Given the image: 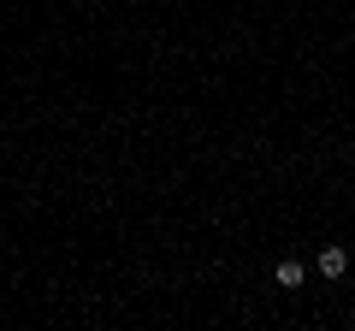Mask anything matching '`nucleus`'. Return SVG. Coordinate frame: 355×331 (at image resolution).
I'll return each mask as SVG.
<instances>
[{
    "label": "nucleus",
    "mask_w": 355,
    "mask_h": 331,
    "mask_svg": "<svg viewBox=\"0 0 355 331\" xmlns=\"http://www.w3.org/2000/svg\"><path fill=\"white\" fill-rule=\"evenodd\" d=\"M272 278H279L284 290H296V284H302V260H279V272H272Z\"/></svg>",
    "instance_id": "f03ea898"
},
{
    "label": "nucleus",
    "mask_w": 355,
    "mask_h": 331,
    "mask_svg": "<svg viewBox=\"0 0 355 331\" xmlns=\"http://www.w3.org/2000/svg\"><path fill=\"white\" fill-rule=\"evenodd\" d=\"M320 272H326V278H343V272H349V249H338V242L320 249Z\"/></svg>",
    "instance_id": "f257e3e1"
}]
</instances>
